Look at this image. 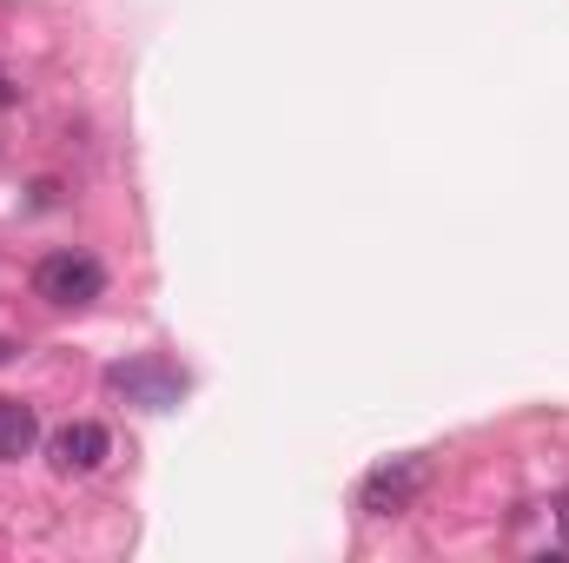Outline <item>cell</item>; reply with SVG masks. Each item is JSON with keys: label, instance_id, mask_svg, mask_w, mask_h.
I'll return each mask as SVG.
<instances>
[{"label": "cell", "instance_id": "obj_1", "mask_svg": "<svg viewBox=\"0 0 569 563\" xmlns=\"http://www.w3.org/2000/svg\"><path fill=\"white\" fill-rule=\"evenodd\" d=\"M107 385L127 398V405H140V412H172L186 392H192V378H186V365L179 358H166V352H140V358H120L113 372H107Z\"/></svg>", "mask_w": 569, "mask_h": 563}, {"label": "cell", "instance_id": "obj_2", "mask_svg": "<svg viewBox=\"0 0 569 563\" xmlns=\"http://www.w3.org/2000/svg\"><path fill=\"white\" fill-rule=\"evenodd\" d=\"M100 292H107V266H100L93 253L60 246V253H47V259L33 266V298H47L53 312H80V305H93Z\"/></svg>", "mask_w": 569, "mask_h": 563}, {"label": "cell", "instance_id": "obj_3", "mask_svg": "<svg viewBox=\"0 0 569 563\" xmlns=\"http://www.w3.org/2000/svg\"><path fill=\"white\" fill-rule=\"evenodd\" d=\"M425 484H430V464L411 451V457H385L365 484H358V511L365 517H405L418 497H425Z\"/></svg>", "mask_w": 569, "mask_h": 563}, {"label": "cell", "instance_id": "obj_4", "mask_svg": "<svg viewBox=\"0 0 569 563\" xmlns=\"http://www.w3.org/2000/svg\"><path fill=\"white\" fill-rule=\"evenodd\" d=\"M47 457H53L60 477H87V471H100V464L113 457V437H107V424H93V418L60 424V431L47 437Z\"/></svg>", "mask_w": 569, "mask_h": 563}, {"label": "cell", "instance_id": "obj_5", "mask_svg": "<svg viewBox=\"0 0 569 563\" xmlns=\"http://www.w3.org/2000/svg\"><path fill=\"white\" fill-rule=\"evenodd\" d=\"M33 444H40V418H33V405L0 398V464H20Z\"/></svg>", "mask_w": 569, "mask_h": 563}, {"label": "cell", "instance_id": "obj_6", "mask_svg": "<svg viewBox=\"0 0 569 563\" xmlns=\"http://www.w3.org/2000/svg\"><path fill=\"white\" fill-rule=\"evenodd\" d=\"M13 100H20V87H13V73H7V67H0V113H7V107H13Z\"/></svg>", "mask_w": 569, "mask_h": 563}, {"label": "cell", "instance_id": "obj_7", "mask_svg": "<svg viewBox=\"0 0 569 563\" xmlns=\"http://www.w3.org/2000/svg\"><path fill=\"white\" fill-rule=\"evenodd\" d=\"M557 531H563V544H569V491L557 497Z\"/></svg>", "mask_w": 569, "mask_h": 563}, {"label": "cell", "instance_id": "obj_8", "mask_svg": "<svg viewBox=\"0 0 569 563\" xmlns=\"http://www.w3.org/2000/svg\"><path fill=\"white\" fill-rule=\"evenodd\" d=\"M13 352H20V345H13V338H0V365H7V358H13Z\"/></svg>", "mask_w": 569, "mask_h": 563}]
</instances>
